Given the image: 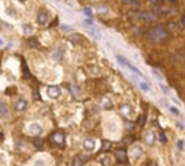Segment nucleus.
<instances>
[{"label": "nucleus", "instance_id": "nucleus-1", "mask_svg": "<svg viewBox=\"0 0 185 166\" xmlns=\"http://www.w3.org/2000/svg\"><path fill=\"white\" fill-rule=\"evenodd\" d=\"M104 126H105L107 135L116 137V135H119V132H120V125H119V122H117L116 117H107L105 122H104Z\"/></svg>", "mask_w": 185, "mask_h": 166}, {"label": "nucleus", "instance_id": "nucleus-2", "mask_svg": "<svg viewBox=\"0 0 185 166\" xmlns=\"http://www.w3.org/2000/svg\"><path fill=\"white\" fill-rule=\"evenodd\" d=\"M116 60L119 62V65H120L122 68H125V69L131 71L134 75H137V77H140V79L144 77V74L139 71V68H137L136 65H133V63H131V62H130L127 57H124V56H119V54H117V56H116Z\"/></svg>", "mask_w": 185, "mask_h": 166}, {"label": "nucleus", "instance_id": "nucleus-3", "mask_svg": "<svg viewBox=\"0 0 185 166\" xmlns=\"http://www.w3.org/2000/svg\"><path fill=\"white\" fill-rule=\"evenodd\" d=\"M148 37H150L151 42H160V40L167 39V31H165V28H162V26H156V28H153V29L150 31Z\"/></svg>", "mask_w": 185, "mask_h": 166}, {"label": "nucleus", "instance_id": "nucleus-4", "mask_svg": "<svg viewBox=\"0 0 185 166\" xmlns=\"http://www.w3.org/2000/svg\"><path fill=\"white\" fill-rule=\"evenodd\" d=\"M3 13H5V16H6L8 19H13V20H17V19H19V11H17V8H16L11 2H6V3H5Z\"/></svg>", "mask_w": 185, "mask_h": 166}, {"label": "nucleus", "instance_id": "nucleus-5", "mask_svg": "<svg viewBox=\"0 0 185 166\" xmlns=\"http://www.w3.org/2000/svg\"><path fill=\"white\" fill-rule=\"evenodd\" d=\"M142 154H144V148H142L139 143H136V145H133V146L130 148V157H131L133 160L140 158V157H142Z\"/></svg>", "mask_w": 185, "mask_h": 166}, {"label": "nucleus", "instance_id": "nucleus-6", "mask_svg": "<svg viewBox=\"0 0 185 166\" xmlns=\"http://www.w3.org/2000/svg\"><path fill=\"white\" fill-rule=\"evenodd\" d=\"M60 94H62V89H60L59 86H48V88H46V95H48V98L56 100V98L60 97Z\"/></svg>", "mask_w": 185, "mask_h": 166}, {"label": "nucleus", "instance_id": "nucleus-7", "mask_svg": "<svg viewBox=\"0 0 185 166\" xmlns=\"http://www.w3.org/2000/svg\"><path fill=\"white\" fill-rule=\"evenodd\" d=\"M26 131H28V134H31V135H39V134L42 132V125H40L39 122H33V123L28 125Z\"/></svg>", "mask_w": 185, "mask_h": 166}, {"label": "nucleus", "instance_id": "nucleus-8", "mask_svg": "<svg viewBox=\"0 0 185 166\" xmlns=\"http://www.w3.org/2000/svg\"><path fill=\"white\" fill-rule=\"evenodd\" d=\"M82 146H83V149H85L86 152H92V151H96L97 143H96L94 138H85L83 143H82Z\"/></svg>", "mask_w": 185, "mask_h": 166}, {"label": "nucleus", "instance_id": "nucleus-9", "mask_svg": "<svg viewBox=\"0 0 185 166\" xmlns=\"http://www.w3.org/2000/svg\"><path fill=\"white\" fill-rule=\"evenodd\" d=\"M36 20H37L39 25H46L48 20H49V14L46 11H39L37 16H36Z\"/></svg>", "mask_w": 185, "mask_h": 166}, {"label": "nucleus", "instance_id": "nucleus-10", "mask_svg": "<svg viewBox=\"0 0 185 166\" xmlns=\"http://www.w3.org/2000/svg\"><path fill=\"white\" fill-rule=\"evenodd\" d=\"M120 112H122L124 115H127V117H131V115L134 114V109H133V106H131V105L124 103V105H120Z\"/></svg>", "mask_w": 185, "mask_h": 166}, {"label": "nucleus", "instance_id": "nucleus-11", "mask_svg": "<svg viewBox=\"0 0 185 166\" xmlns=\"http://www.w3.org/2000/svg\"><path fill=\"white\" fill-rule=\"evenodd\" d=\"M26 106H28V102H26L25 98H19V100L16 102V111H17V112H23V111L26 109Z\"/></svg>", "mask_w": 185, "mask_h": 166}, {"label": "nucleus", "instance_id": "nucleus-12", "mask_svg": "<svg viewBox=\"0 0 185 166\" xmlns=\"http://www.w3.org/2000/svg\"><path fill=\"white\" fill-rule=\"evenodd\" d=\"M86 29H88V33H89L92 37L100 39V31H99V28H96L94 25H86Z\"/></svg>", "mask_w": 185, "mask_h": 166}, {"label": "nucleus", "instance_id": "nucleus-13", "mask_svg": "<svg viewBox=\"0 0 185 166\" xmlns=\"http://www.w3.org/2000/svg\"><path fill=\"white\" fill-rule=\"evenodd\" d=\"M137 85H139V88H140L144 92H151V91H153L151 85H150L148 82H145V80H139V82H137Z\"/></svg>", "mask_w": 185, "mask_h": 166}, {"label": "nucleus", "instance_id": "nucleus-14", "mask_svg": "<svg viewBox=\"0 0 185 166\" xmlns=\"http://www.w3.org/2000/svg\"><path fill=\"white\" fill-rule=\"evenodd\" d=\"M22 33H23L25 36H31V34L34 33V26H33L31 23H23V25H22Z\"/></svg>", "mask_w": 185, "mask_h": 166}, {"label": "nucleus", "instance_id": "nucleus-15", "mask_svg": "<svg viewBox=\"0 0 185 166\" xmlns=\"http://www.w3.org/2000/svg\"><path fill=\"white\" fill-rule=\"evenodd\" d=\"M33 166H48V158L46 157H37V158H34Z\"/></svg>", "mask_w": 185, "mask_h": 166}, {"label": "nucleus", "instance_id": "nucleus-16", "mask_svg": "<svg viewBox=\"0 0 185 166\" xmlns=\"http://www.w3.org/2000/svg\"><path fill=\"white\" fill-rule=\"evenodd\" d=\"M0 114H2V117H3V118H6V117H8V108H6V105H5V103H0Z\"/></svg>", "mask_w": 185, "mask_h": 166}, {"label": "nucleus", "instance_id": "nucleus-17", "mask_svg": "<svg viewBox=\"0 0 185 166\" xmlns=\"http://www.w3.org/2000/svg\"><path fill=\"white\" fill-rule=\"evenodd\" d=\"M60 29H62L63 33H74V28H73L71 25H66V23H62V25H60Z\"/></svg>", "mask_w": 185, "mask_h": 166}, {"label": "nucleus", "instance_id": "nucleus-18", "mask_svg": "<svg viewBox=\"0 0 185 166\" xmlns=\"http://www.w3.org/2000/svg\"><path fill=\"white\" fill-rule=\"evenodd\" d=\"M168 111L174 115V117H180V111L176 108V106H171V105H168Z\"/></svg>", "mask_w": 185, "mask_h": 166}, {"label": "nucleus", "instance_id": "nucleus-19", "mask_svg": "<svg viewBox=\"0 0 185 166\" xmlns=\"http://www.w3.org/2000/svg\"><path fill=\"white\" fill-rule=\"evenodd\" d=\"M145 141H147L148 145H153V143H154V134H153V132H147V134H145Z\"/></svg>", "mask_w": 185, "mask_h": 166}, {"label": "nucleus", "instance_id": "nucleus-20", "mask_svg": "<svg viewBox=\"0 0 185 166\" xmlns=\"http://www.w3.org/2000/svg\"><path fill=\"white\" fill-rule=\"evenodd\" d=\"M53 138H54L56 143H63V134H62V132H56V134L53 135Z\"/></svg>", "mask_w": 185, "mask_h": 166}, {"label": "nucleus", "instance_id": "nucleus-21", "mask_svg": "<svg viewBox=\"0 0 185 166\" xmlns=\"http://www.w3.org/2000/svg\"><path fill=\"white\" fill-rule=\"evenodd\" d=\"M153 74L156 75V79L159 80V83H163V77H162V74H159V71L157 69H153Z\"/></svg>", "mask_w": 185, "mask_h": 166}, {"label": "nucleus", "instance_id": "nucleus-22", "mask_svg": "<svg viewBox=\"0 0 185 166\" xmlns=\"http://www.w3.org/2000/svg\"><path fill=\"white\" fill-rule=\"evenodd\" d=\"M60 56H63V52H62L60 49H56V51H54V54H53V59L59 60V59H60Z\"/></svg>", "mask_w": 185, "mask_h": 166}, {"label": "nucleus", "instance_id": "nucleus-23", "mask_svg": "<svg viewBox=\"0 0 185 166\" xmlns=\"http://www.w3.org/2000/svg\"><path fill=\"white\" fill-rule=\"evenodd\" d=\"M157 140H159L160 143H167V135H165L163 132H160V134H159V137H157Z\"/></svg>", "mask_w": 185, "mask_h": 166}, {"label": "nucleus", "instance_id": "nucleus-24", "mask_svg": "<svg viewBox=\"0 0 185 166\" xmlns=\"http://www.w3.org/2000/svg\"><path fill=\"white\" fill-rule=\"evenodd\" d=\"M83 13H85L88 17H92V10H91V8H85V10H83Z\"/></svg>", "mask_w": 185, "mask_h": 166}, {"label": "nucleus", "instance_id": "nucleus-25", "mask_svg": "<svg viewBox=\"0 0 185 166\" xmlns=\"http://www.w3.org/2000/svg\"><path fill=\"white\" fill-rule=\"evenodd\" d=\"M5 163H6V157H5V154L0 152V164H5Z\"/></svg>", "mask_w": 185, "mask_h": 166}, {"label": "nucleus", "instance_id": "nucleus-26", "mask_svg": "<svg viewBox=\"0 0 185 166\" xmlns=\"http://www.w3.org/2000/svg\"><path fill=\"white\" fill-rule=\"evenodd\" d=\"M183 145H185V143H183L182 140H180V141H177V149H179V151H183Z\"/></svg>", "mask_w": 185, "mask_h": 166}, {"label": "nucleus", "instance_id": "nucleus-27", "mask_svg": "<svg viewBox=\"0 0 185 166\" xmlns=\"http://www.w3.org/2000/svg\"><path fill=\"white\" fill-rule=\"evenodd\" d=\"M2 46H5V40H3V39H0V48H2Z\"/></svg>", "mask_w": 185, "mask_h": 166}, {"label": "nucleus", "instance_id": "nucleus-28", "mask_svg": "<svg viewBox=\"0 0 185 166\" xmlns=\"http://www.w3.org/2000/svg\"><path fill=\"white\" fill-rule=\"evenodd\" d=\"M117 157H119V158H124V157H125V154H122V152H119V154H117Z\"/></svg>", "mask_w": 185, "mask_h": 166}, {"label": "nucleus", "instance_id": "nucleus-29", "mask_svg": "<svg viewBox=\"0 0 185 166\" xmlns=\"http://www.w3.org/2000/svg\"><path fill=\"white\" fill-rule=\"evenodd\" d=\"M86 166H99V164H96V163H89V164H86Z\"/></svg>", "mask_w": 185, "mask_h": 166}, {"label": "nucleus", "instance_id": "nucleus-30", "mask_svg": "<svg viewBox=\"0 0 185 166\" xmlns=\"http://www.w3.org/2000/svg\"><path fill=\"white\" fill-rule=\"evenodd\" d=\"M182 25H185V17H183V19H182Z\"/></svg>", "mask_w": 185, "mask_h": 166}, {"label": "nucleus", "instance_id": "nucleus-31", "mask_svg": "<svg viewBox=\"0 0 185 166\" xmlns=\"http://www.w3.org/2000/svg\"><path fill=\"white\" fill-rule=\"evenodd\" d=\"M73 166H79V161H76V163H74V164H73Z\"/></svg>", "mask_w": 185, "mask_h": 166}, {"label": "nucleus", "instance_id": "nucleus-32", "mask_svg": "<svg viewBox=\"0 0 185 166\" xmlns=\"http://www.w3.org/2000/svg\"><path fill=\"white\" fill-rule=\"evenodd\" d=\"M125 2H128V3H130V2H133V0H125Z\"/></svg>", "mask_w": 185, "mask_h": 166}]
</instances>
